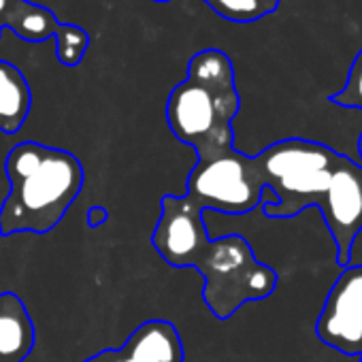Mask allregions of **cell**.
Masks as SVG:
<instances>
[{
    "label": "cell",
    "mask_w": 362,
    "mask_h": 362,
    "mask_svg": "<svg viewBox=\"0 0 362 362\" xmlns=\"http://www.w3.org/2000/svg\"><path fill=\"white\" fill-rule=\"evenodd\" d=\"M5 173L9 194L0 205V237L52 233L81 194L86 181L83 164L75 153L37 141L13 145Z\"/></svg>",
    "instance_id": "cell-1"
},
{
    "label": "cell",
    "mask_w": 362,
    "mask_h": 362,
    "mask_svg": "<svg viewBox=\"0 0 362 362\" xmlns=\"http://www.w3.org/2000/svg\"><path fill=\"white\" fill-rule=\"evenodd\" d=\"M239 105L230 58L220 49H203L190 58L188 77L166 98V124L199 160H209L235 147L233 119Z\"/></svg>",
    "instance_id": "cell-2"
},
{
    "label": "cell",
    "mask_w": 362,
    "mask_h": 362,
    "mask_svg": "<svg viewBox=\"0 0 362 362\" xmlns=\"http://www.w3.org/2000/svg\"><path fill=\"white\" fill-rule=\"evenodd\" d=\"M343 158L347 156L307 139H284L252 156L260 184L277 197L275 205H262L264 216L294 218L307 207H320Z\"/></svg>",
    "instance_id": "cell-3"
},
{
    "label": "cell",
    "mask_w": 362,
    "mask_h": 362,
    "mask_svg": "<svg viewBox=\"0 0 362 362\" xmlns=\"http://www.w3.org/2000/svg\"><path fill=\"white\" fill-rule=\"evenodd\" d=\"M192 269L203 277V300L218 320L233 317L245 303L269 298L277 288V273L254 256L241 235L209 237Z\"/></svg>",
    "instance_id": "cell-4"
},
{
    "label": "cell",
    "mask_w": 362,
    "mask_h": 362,
    "mask_svg": "<svg viewBox=\"0 0 362 362\" xmlns=\"http://www.w3.org/2000/svg\"><path fill=\"white\" fill-rule=\"evenodd\" d=\"M264 186L256 175L252 156L235 147L209 160H197L186 179V194L194 199L203 211L226 216H243L260 207Z\"/></svg>",
    "instance_id": "cell-5"
},
{
    "label": "cell",
    "mask_w": 362,
    "mask_h": 362,
    "mask_svg": "<svg viewBox=\"0 0 362 362\" xmlns=\"http://www.w3.org/2000/svg\"><path fill=\"white\" fill-rule=\"evenodd\" d=\"M203 216L205 211L201 205L188 194L162 197L160 220L151 233V247L166 264L175 269H192L197 254L211 237Z\"/></svg>",
    "instance_id": "cell-6"
},
{
    "label": "cell",
    "mask_w": 362,
    "mask_h": 362,
    "mask_svg": "<svg viewBox=\"0 0 362 362\" xmlns=\"http://www.w3.org/2000/svg\"><path fill=\"white\" fill-rule=\"evenodd\" d=\"M315 332L328 347L362 354V264H347L328 292Z\"/></svg>",
    "instance_id": "cell-7"
},
{
    "label": "cell",
    "mask_w": 362,
    "mask_h": 362,
    "mask_svg": "<svg viewBox=\"0 0 362 362\" xmlns=\"http://www.w3.org/2000/svg\"><path fill=\"white\" fill-rule=\"evenodd\" d=\"M320 211L337 243V258L343 267L362 230V164L343 158L332 173L328 190L320 203Z\"/></svg>",
    "instance_id": "cell-8"
},
{
    "label": "cell",
    "mask_w": 362,
    "mask_h": 362,
    "mask_svg": "<svg viewBox=\"0 0 362 362\" xmlns=\"http://www.w3.org/2000/svg\"><path fill=\"white\" fill-rule=\"evenodd\" d=\"M96 362H184V343L166 320H149L134 328L119 349H105Z\"/></svg>",
    "instance_id": "cell-9"
},
{
    "label": "cell",
    "mask_w": 362,
    "mask_h": 362,
    "mask_svg": "<svg viewBox=\"0 0 362 362\" xmlns=\"http://www.w3.org/2000/svg\"><path fill=\"white\" fill-rule=\"evenodd\" d=\"M35 347V324L16 292L0 294V362H24Z\"/></svg>",
    "instance_id": "cell-10"
},
{
    "label": "cell",
    "mask_w": 362,
    "mask_h": 362,
    "mask_svg": "<svg viewBox=\"0 0 362 362\" xmlns=\"http://www.w3.org/2000/svg\"><path fill=\"white\" fill-rule=\"evenodd\" d=\"M5 28L28 43H43L56 37L60 22L49 9L28 0H0V30Z\"/></svg>",
    "instance_id": "cell-11"
},
{
    "label": "cell",
    "mask_w": 362,
    "mask_h": 362,
    "mask_svg": "<svg viewBox=\"0 0 362 362\" xmlns=\"http://www.w3.org/2000/svg\"><path fill=\"white\" fill-rule=\"evenodd\" d=\"M3 35V30H0ZM33 105V92L24 73L0 60V132L16 134L26 124Z\"/></svg>",
    "instance_id": "cell-12"
},
{
    "label": "cell",
    "mask_w": 362,
    "mask_h": 362,
    "mask_svg": "<svg viewBox=\"0 0 362 362\" xmlns=\"http://www.w3.org/2000/svg\"><path fill=\"white\" fill-rule=\"evenodd\" d=\"M205 3L228 22L250 24L275 13L281 0H205Z\"/></svg>",
    "instance_id": "cell-13"
},
{
    "label": "cell",
    "mask_w": 362,
    "mask_h": 362,
    "mask_svg": "<svg viewBox=\"0 0 362 362\" xmlns=\"http://www.w3.org/2000/svg\"><path fill=\"white\" fill-rule=\"evenodd\" d=\"M56 56L64 66H79L83 54L90 47V35L77 24H60L56 33Z\"/></svg>",
    "instance_id": "cell-14"
},
{
    "label": "cell",
    "mask_w": 362,
    "mask_h": 362,
    "mask_svg": "<svg viewBox=\"0 0 362 362\" xmlns=\"http://www.w3.org/2000/svg\"><path fill=\"white\" fill-rule=\"evenodd\" d=\"M330 100L339 107L362 111V49L358 52V56L351 62L345 86L334 96H330Z\"/></svg>",
    "instance_id": "cell-15"
},
{
    "label": "cell",
    "mask_w": 362,
    "mask_h": 362,
    "mask_svg": "<svg viewBox=\"0 0 362 362\" xmlns=\"http://www.w3.org/2000/svg\"><path fill=\"white\" fill-rule=\"evenodd\" d=\"M105 222H109V211L105 207H92L88 211V226L90 228H98L103 226Z\"/></svg>",
    "instance_id": "cell-16"
},
{
    "label": "cell",
    "mask_w": 362,
    "mask_h": 362,
    "mask_svg": "<svg viewBox=\"0 0 362 362\" xmlns=\"http://www.w3.org/2000/svg\"><path fill=\"white\" fill-rule=\"evenodd\" d=\"M358 151H360V164H362V134H360V141H358Z\"/></svg>",
    "instance_id": "cell-17"
},
{
    "label": "cell",
    "mask_w": 362,
    "mask_h": 362,
    "mask_svg": "<svg viewBox=\"0 0 362 362\" xmlns=\"http://www.w3.org/2000/svg\"><path fill=\"white\" fill-rule=\"evenodd\" d=\"M153 3H168V0H153Z\"/></svg>",
    "instance_id": "cell-18"
},
{
    "label": "cell",
    "mask_w": 362,
    "mask_h": 362,
    "mask_svg": "<svg viewBox=\"0 0 362 362\" xmlns=\"http://www.w3.org/2000/svg\"><path fill=\"white\" fill-rule=\"evenodd\" d=\"M83 362H96V360H94V356H92L90 360H83Z\"/></svg>",
    "instance_id": "cell-19"
},
{
    "label": "cell",
    "mask_w": 362,
    "mask_h": 362,
    "mask_svg": "<svg viewBox=\"0 0 362 362\" xmlns=\"http://www.w3.org/2000/svg\"><path fill=\"white\" fill-rule=\"evenodd\" d=\"M360 362H362V354H360Z\"/></svg>",
    "instance_id": "cell-20"
}]
</instances>
